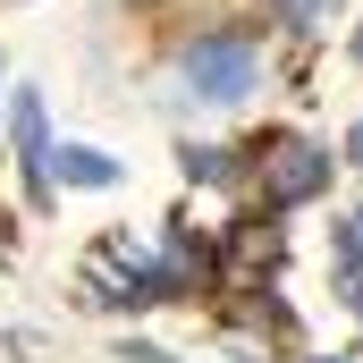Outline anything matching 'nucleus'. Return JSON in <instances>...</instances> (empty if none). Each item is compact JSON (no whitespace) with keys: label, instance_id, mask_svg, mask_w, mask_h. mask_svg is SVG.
<instances>
[{"label":"nucleus","instance_id":"obj_1","mask_svg":"<svg viewBox=\"0 0 363 363\" xmlns=\"http://www.w3.org/2000/svg\"><path fill=\"white\" fill-rule=\"evenodd\" d=\"M262 77H271L262 34H245V26H194L169 51V110L178 118H194V110H245L262 93Z\"/></svg>","mask_w":363,"mask_h":363},{"label":"nucleus","instance_id":"obj_4","mask_svg":"<svg viewBox=\"0 0 363 363\" xmlns=\"http://www.w3.org/2000/svg\"><path fill=\"white\" fill-rule=\"evenodd\" d=\"M330 287H338V313L363 321V194L330 220Z\"/></svg>","mask_w":363,"mask_h":363},{"label":"nucleus","instance_id":"obj_9","mask_svg":"<svg viewBox=\"0 0 363 363\" xmlns=\"http://www.w3.org/2000/svg\"><path fill=\"white\" fill-rule=\"evenodd\" d=\"M304 363H355V355H304Z\"/></svg>","mask_w":363,"mask_h":363},{"label":"nucleus","instance_id":"obj_12","mask_svg":"<svg viewBox=\"0 0 363 363\" xmlns=\"http://www.w3.org/2000/svg\"><path fill=\"white\" fill-rule=\"evenodd\" d=\"M355 60H363V34H355Z\"/></svg>","mask_w":363,"mask_h":363},{"label":"nucleus","instance_id":"obj_7","mask_svg":"<svg viewBox=\"0 0 363 363\" xmlns=\"http://www.w3.org/2000/svg\"><path fill=\"white\" fill-rule=\"evenodd\" d=\"M118 363H178V355H169V347H152V338H135V330H127V338H118Z\"/></svg>","mask_w":363,"mask_h":363},{"label":"nucleus","instance_id":"obj_10","mask_svg":"<svg viewBox=\"0 0 363 363\" xmlns=\"http://www.w3.org/2000/svg\"><path fill=\"white\" fill-rule=\"evenodd\" d=\"M0 77H9V68H0ZM0 110H9V93H0ZM0 152H9V144H0Z\"/></svg>","mask_w":363,"mask_h":363},{"label":"nucleus","instance_id":"obj_2","mask_svg":"<svg viewBox=\"0 0 363 363\" xmlns=\"http://www.w3.org/2000/svg\"><path fill=\"white\" fill-rule=\"evenodd\" d=\"M330 178H338V152H330V144H313V135H271V144L254 152V186H262V203H271V211L321 203Z\"/></svg>","mask_w":363,"mask_h":363},{"label":"nucleus","instance_id":"obj_6","mask_svg":"<svg viewBox=\"0 0 363 363\" xmlns=\"http://www.w3.org/2000/svg\"><path fill=\"white\" fill-rule=\"evenodd\" d=\"M347 0H279V17L296 26V34H330V17H338Z\"/></svg>","mask_w":363,"mask_h":363},{"label":"nucleus","instance_id":"obj_5","mask_svg":"<svg viewBox=\"0 0 363 363\" xmlns=\"http://www.w3.org/2000/svg\"><path fill=\"white\" fill-rule=\"evenodd\" d=\"M178 169H186V178H194V186H245V178H254L237 144H194V135H186V144H178Z\"/></svg>","mask_w":363,"mask_h":363},{"label":"nucleus","instance_id":"obj_8","mask_svg":"<svg viewBox=\"0 0 363 363\" xmlns=\"http://www.w3.org/2000/svg\"><path fill=\"white\" fill-rule=\"evenodd\" d=\"M338 152H347V169H363V118L347 127V144H338Z\"/></svg>","mask_w":363,"mask_h":363},{"label":"nucleus","instance_id":"obj_11","mask_svg":"<svg viewBox=\"0 0 363 363\" xmlns=\"http://www.w3.org/2000/svg\"><path fill=\"white\" fill-rule=\"evenodd\" d=\"M0 271H9V245H0Z\"/></svg>","mask_w":363,"mask_h":363},{"label":"nucleus","instance_id":"obj_3","mask_svg":"<svg viewBox=\"0 0 363 363\" xmlns=\"http://www.w3.org/2000/svg\"><path fill=\"white\" fill-rule=\"evenodd\" d=\"M43 186H51V194H118V186H127V161L101 152V144H77V135H51Z\"/></svg>","mask_w":363,"mask_h":363}]
</instances>
